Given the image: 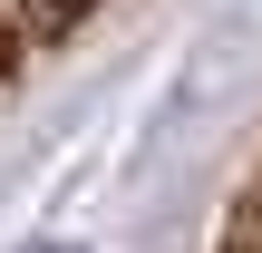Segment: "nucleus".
<instances>
[{"label":"nucleus","mask_w":262,"mask_h":253,"mask_svg":"<svg viewBox=\"0 0 262 253\" xmlns=\"http://www.w3.org/2000/svg\"><path fill=\"white\" fill-rule=\"evenodd\" d=\"M97 0H0V78H19L39 49H58Z\"/></svg>","instance_id":"obj_1"},{"label":"nucleus","mask_w":262,"mask_h":253,"mask_svg":"<svg viewBox=\"0 0 262 253\" xmlns=\"http://www.w3.org/2000/svg\"><path fill=\"white\" fill-rule=\"evenodd\" d=\"M224 253H262V166L243 185V205H233V224H224Z\"/></svg>","instance_id":"obj_2"}]
</instances>
